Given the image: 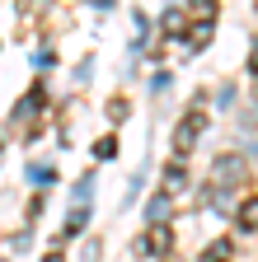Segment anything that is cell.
<instances>
[{"instance_id":"cell-1","label":"cell","mask_w":258,"mask_h":262,"mask_svg":"<svg viewBox=\"0 0 258 262\" xmlns=\"http://www.w3.org/2000/svg\"><path fill=\"white\" fill-rule=\"evenodd\" d=\"M249 220L258 225V202H249V206H244V229H249Z\"/></svg>"}]
</instances>
